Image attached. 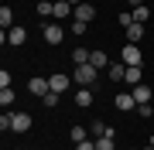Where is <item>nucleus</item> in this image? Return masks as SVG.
<instances>
[{
  "label": "nucleus",
  "mask_w": 154,
  "mask_h": 150,
  "mask_svg": "<svg viewBox=\"0 0 154 150\" xmlns=\"http://www.w3.org/2000/svg\"><path fill=\"white\" fill-rule=\"evenodd\" d=\"M113 106H116V109H134V106H137V99H134V92H116Z\"/></svg>",
  "instance_id": "obj_5"
},
{
  "label": "nucleus",
  "mask_w": 154,
  "mask_h": 150,
  "mask_svg": "<svg viewBox=\"0 0 154 150\" xmlns=\"http://www.w3.org/2000/svg\"><path fill=\"white\" fill-rule=\"evenodd\" d=\"M130 150H137V147H130Z\"/></svg>",
  "instance_id": "obj_36"
},
{
  "label": "nucleus",
  "mask_w": 154,
  "mask_h": 150,
  "mask_svg": "<svg viewBox=\"0 0 154 150\" xmlns=\"http://www.w3.org/2000/svg\"><path fill=\"white\" fill-rule=\"evenodd\" d=\"M45 41H48V45H62V38H65V31L58 28V24H45Z\"/></svg>",
  "instance_id": "obj_3"
},
{
  "label": "nucleus",
  "mask_w": 154,
  "mask_h": 150,
  "mask_svg": "<svg viewBox=\"0 0 154 150\" xmlns=\"http://www.w3.org/2000/svg\"><path fill=\"white\" fill-rule=\"evenodd\" d=\"M89 55H93L89 48H75L72 51V61H75V65H89Z\"/></svg>",
  "instance_id": "obj_20"
},
{
  "label": "nucleus",
  "mask_w": 154,
  "mask_h": 150,
  "mask_svg": "<svg viewBox=\"0 0 154 150\" xmlns=\"http://www.w3.org/2000/svg\"><path fill=\"white\" fill-rule=\"evenodd\" d=\"M89 133H93V140H99V137H113V126H106L103 119H96L93 126H89Z\"/></svg>",
  "instance_id": "obj_11"
},
{
  "label": "nucleus",
  "mask_w": 154,
  "mask_h": 150,
  "mask_svg": "<svg viewBox=\"0 0 154 150\" xmlns=\"http://www.w3.org/2000/svg\"><path fill=\"white\" fill-rule=\"evenodd\" d=\"M130 7H144V0H130Z\"/></svg>",
  "instance_id": "obj_32"
},
{
  "label": "nucleus",
  "mask_w": 154,
  "mask_h": 150,
  "mask_svg": "<svg viewBox=\"0 0 154 150\" xmlns=\"http://www.w3.org/2000/svg\"><path fill=\"white\" fill-rule=\"evenodd\" d=\"M140 61H144V55H140L137 45H127L123 48V65H140Z\"/></svg>",
  "instance_id": "obj_4"
},
{
  "label": "nucleus",
  "mask_w": 154,
  "mask_h": 150,
  "mask_svg": "<svg viewBox=\"0 0 154 150\" xmlns=\"http://www.w3.org/2000/svg\"><path fill=\"white\" fill-rule=\"evenodd\" d=\"M96 78H99V68H96V65H75V72H72V82L86 85V89L96 82Z\"/></svg>",
  "instance_id": "obj_1"
},
{
  "label": "nucleus",
  "mask_w": 154,
  "mask_h": 150,
  "mask_svg": "<svg viewBox=\"0 0 154 150\" xmlns=\"http://www.w3.org/2000/svg\"><path fill=\"white\" fill-rule=\"evenodd\" d=\"M75 106H93V89H86V85H82V89L75 92Z\"/></svg>",
  "instance_id": "obj_19"
},
{
  "label": "nucleus",
  "mask_w": 154,
  "mask_h": 150,
  "mask_svg": "<svg viewBox=\"0 0 154 150\" xmlns=\"http://www.w3.org/2000/svg\"><path fill=\"white\" fill-rule=\"evenodd\" d=\"M137 109H140V116H144V119H151V116H154V109H151L147 102H144V106H137Z\"/></svg>",
  "instance_id": "obj_30"
},
{
  "label": "nucleus",
  "mask_w": 154,
  "mask_h": 150,
  "mask_svg": "<svg viewBox=\"0 0 154 150\" xmlns=\"http://www.w3.org/2000/svg\"><path fill=\"white\" fill-rule=\"evenodd\" d=\"M106 75H110L113 82H120V78H127V65H123V61H113V65L106 68Z\"/></svg>",
  "instance_id": "obj_15"
},
{
  "label": "nucleus",
  "mask_w": 154,
  "mask_h": 150,
  "mask_svg": "<svg viewBox=\"0 0 154 150\" xmlns=\"http://www.w3.org/2000/svg\"><path fill=\"white\" fill-rule=\"evenodd\" d=\"M0 89H11V72H0Z\"/></svg>",
  "instance_id": "obj_29"
},
{
  "label": "nucleus",
  "mask_w": 154,
  "mask_h": 150,
  "mask_svg": "<svg viewBox=\"0 0 154 150\" xmlns=\"http://www.w3.org/2000/svg\"><path fill=\"white\" fill-rule=\"evenodd\" d=\"M0 24H4V31H11V28H14V10H11L7 4L0 7Z\"/></svg>",
  "instance_id": "obj_17"
},
{
  "label": "nucleus",
  "mask_w": 154,
  "mask_h": 150,
  "mask_svg": "<svg viewBox=\"0 0 154 150\" xmlns=\"http://www.w3.org/2000/svg\"><path fill=\"white\" fill-rule=\"evenodd\" d=\"M31 130V116L28 113H14V133H28Z\"/></svg>",
  "instance_id": "obj_6"
},
{
  "label": "nucleus",
  "mask_w": 154,
  "mask_h": 150,
  "mask_svg": "<svg viewBox=\"0 0 154 150\" xmlns=\"http://www.w3.org/2000/svg\"><path fill=\"white\" fill-rule=\"evenodd\" d=\"M48 82H51V92H65L72 85V75H51Z\"/></svg>",
  "instance_id": "obj_9"
},
{
  "label": "nucleus",
  "mask_w": 154,
  "mask_h": 150,
  "mask_svg": "<svg viewBox=\"0 0 154 150\" xmlns=\"http://www.w3.org/2000/svg\"><path fill=\"white\" fill-rule=\"evenodd\" d=\"M86 28H89L86 21H72V34H86Z\"/></svg>",
  "instance_id": "obj_27"
},
{
  "label": "nucleus",
  "mask_w": 154,
  "mask_h": 150,
  "mask_svg": "<svg viewBox=\"0 0 154 150\" xmlns=\"http://www.w3.org/2000/svg\"><path fill=\"white\" fill-rule=\"evenodd\" d=\"M69 4H72V7H75V4H82V0H69Z\"/></svg>",
  "instance_id": "obj_33"
},
{
  "label": "nucleus",
  "mask_w": 154,
  "mask_h": 150,
  "mask_svg": "<svg viewBox=\"0 0 154 150\" xmlns=\"http://www.w3.org/2000/svg\"><path fill=\"white\" fill-rule=\"evenodd\" d=\"M116 21H120L123 28H130V24H134V14H120V17H116Z\"/></svg>",
  "instance_id": "obj_31"
},
{
  "label": "nucleus",
  "mask_w": 154,
  "mask_h": 150,
  "mask_svg": "<svg viewBox=\"0 0 154 150\" xmlns=\"http://www.w3.org/2000/svg\"><path fill=\"white\" fill-rule=\"evenodd\" d=\"M123 82H130V85H140L144 82V72H140V65H127V78Z\"/></svg>",
  "instance_id": "obj_14"
},
{
  "label": "nucleus",
  "mask_w": 154,
  "mask_h": 150,
  "mask_svg": "<svg viewBox=\"0 0 154 150\" xmlns=\"http://www.w3.org/2000/svg\"><path fill=\"white\" fill-rule=\"evenodd\" d=\"M134 21H137V24H144V21H147V17H151V10H147V7H134Z\"/></svg>",
  "instance_id": "obj_21"
},
{
  "label": "nucleus",
  "mask_w": 154,
  "mask_h": 150,
  "mask_svg": "<svg viewBox=\"0 0 154 150\" xmlns=\"http://www.w3.org/2000/svg\"><path fill=\"white\" fill-rule=\"evenodd\" d=\"M151 147H154V133H151Z\"/></svg>",
  "instance_id": "obj_35"
},
{
  "label": "nucleus",
  "mask_w": 154,
  "mask_h": 150,
  "mask_svg": "<svg viewBox=\"0 0 154 150\" xmlns=\"http://www.w3.org/2000/svg\"><path fill=\"white\" fill-rule=\"evenodd\" d=\"M93 17H96L93 4H75V21H93Z\"/></svg>",
  "instance_id": "obj_10"
},
{
  "label": "nucleus",
  "mask_w": 154,
  "mask_h": 150,
  "mask_svg": "<svg viewBox=\"0 0 154 150\" xmlns=\"http://www.w3.org/2000/svg\"><path fill=\"white\" fill-rule=\"evenodd\" d=\"M140 38H144V24L134 21L130 28H127V45H140Z\"/></svg>",
  "instance_id": "obj_7"
},
{
  "label": "nucleus",
  "mask_w": 154,
  "mask_h": 150,
  "mask_svg": "<svg viewBox=\"0 0 154 150\" xmlns=\"http://www.w3.org/2000/svg\"><path fill=\"white\" fill-rule=\"evenodd\" d=\"M38 14H41V17L55 14V4H48V0H41V4H38Z\"/></svg>",
  "instance_id": "obj_23"
},
{
  "label": "nucleus",
  "mask_w": 154,
  "mask_h": 150,
  "mask_svg": "<svg viewBox=\"0 0 154 150\" xmlns=\"http://www.w3.org/2000/svg\"><path fill=\"white\" fill-rule=\"evenodd\" d=\"M58 99H62V92H48L41 102H45V106H58Z\"/></svg>",
  "instance_id": "obj_26"
},
{
  "label": "nucleus",
  "mask_w": 154,
  "mask_h": 150,
  "mask_svg": "<svg viewBox=\"0 0 154 150\" xmlns=\"http://www.w3.org/2000/svg\"><path fill=\"white\" fill-rule=\"evenodd\" d=\"M0 130H14V113H4L0 116Z\"/></svg>",
  "instance_id": "obj_22"
},
{
  "label": "nucleus",
  "mask_w": 154,
  "mask_h": 150,
  "mask_svg": "<svg viewBox=\"0 0 154 150\" xmlns=\"http://www.w3.org/2000/svg\"><path fill=\"white\" fill-rule=\"evenodd\" d=\"M144 150H154V147H151V143H147V147H144Z\"/></svg>",
  "instance_id": "obj_34"
},
{
  "label": "nucleus",
  "mask_w": 154,
  "mask_h": 150,
  "mask_svg": "<svg viewBox=\"0 0 154 150\" xmlns=\"http://www.w3.org/2000/svg\"><path fill=\"white\" fill-rule=\"evenodd\" d=\"M55 17H58V21H65V17H75V7H72L69 0H58V4H55Z\"/></svg>",
  "instance_id": "obj_12"
},
{
  "label": "nucleus",
  "mask_w": 154,
  "mask_h": 150,
  "mask_svg": "<svg viewBox=\"0 0 154 150\" xmlns=\"http://www.w3.org/2000/svg\"><path fill=\"white\" fill-rule=\"evenodd\" d=\"M96 150H113V137H99L96 140Z\"/></svg>",
  "instance_id": "obj_25"
},
{
  "label": "nucleus",
  "mask_w": 154,
  "mask_h": 150,
  "mask_svg": "<svg viewBox=\"0 0 154 150\" xmlns=\"http://www.w3.org/2000/svg\"><path fill=\"white\" fill-rule=\"evenodd\" d=\"M72 143H82V140H89V137H93V133H89V126H72Z\"/></svg>",
  "instance_id": "obj_18"
},
{
  "label": "nucleus",
  "mask_w": 154,
  "mask_h": 150,
  "mask_svg": "<svg viewBox=\"0 0 154 150\" xmlns=\"http://www.w3.org/2000/svg\"><path fill=\"white\" fill-rule=\"evenodd\" d=\"M130 92H134V99H137V106H144V102H151V85H144V82H140V85H134Z\"/></svg>",
  "instance_id": "obj_13"
},
{
  "label": "nucleus",
  "mask_w": 154,
  "mask_h": 150,
  "mask_svg": "<svg viewBox=\"0 0 154 150\" xmlns=\"http://www.w3.org/2000/svg\"><path fill=\"white\" fill-rule=\"evenodd\" d=\"M75 150H96V140L89 137V140H82V143H75Z\"/></svg>",
  "instance_id": "obj_28"
},
{
  "label": "nucleus",
  "mask_w": 154,
  "mask_h": 150,
  "mask_svg": "<svg viewBox=\"0 0 154 150\" xmlns=\"http://www.w3.org/2000/svg\"><path fill=\"white\" fill-rule=\"evenodd\" d=\"M28 89H31V96H38V99H45V96L51 92V82H48V78H41V75H34L31 82H28Z\"/></svg>",
  "instance_id": "obj_2"
},
{
  "label": "nucleus",
  "mask_w": 154,
  "mask_h": 150,
  "mask_svg": "<svg viewBox=\"0 0 154 150\" xmlns=\"http://www.w3.org/2000/svg\"><path fill=\"white\" fill-rule=\"evenodd\" d=\"M0 102H4V109L14 102V89H0Z\"/></svg>",
  "instance_id": "obj_24"
},
{
  "label": "nucleus",
  "mask_w": 154,
  "mask_h": 150,
  "mask_svg": "<svg viewBox=\"0 0 154 150\" xmlns=\"http://www.w3.org/2000/svg\"><path fill=\"white\" fill-rule=\"evenodd\" d=\"M7 41H11V45H24V41H28V31H24L21 24H14V28L7 31Z\"/></svg>",
  "instance_id": "obj_8"
},
{
  "label": "nucleus",
  "mask_w": 154,
  "mask_h": 150,
  "mask_svg": "<svg viewBox=\"0 0 154 150\" xmlns=\"http://www.w3.org/2000/svg\"><path fill=\"white\" fill-rule=\"evenodd\" d=\"M89 65H96V68H99V72H103V68H110V65H113V61H110V58H106V55H103V51H93V55H89Z\"/></svg>",
  "instance_id": "obj_16"
}]
</instances>
